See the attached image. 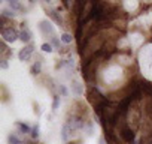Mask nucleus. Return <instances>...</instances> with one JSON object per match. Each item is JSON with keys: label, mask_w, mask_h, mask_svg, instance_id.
<instances>
[{"label": "nucleus", "mask_w": 152, "mask_h": 144, "mask_svg": "<svg viewBox=\"0 0 152 144\" xmlns=\"http://www.w3.org/2000/svg\"><path fill=\"white\" fill-rule=\"evenodd\" d=\"M103 42H104V38H103V36H100V35H93V36L87 41V45H85V50H84V57H85V59L91 57L96 51H99V50L102 48Z\"/></svg>", "instance_id": "nucleus-1"}, {"label": "nucleus", "mask_w": 152, "mask_h": 144, "mask_svg": "<svg viewBox=\"0 0 152 144\" xmlns=\"http://www.w3.org/2000/svg\"><path fill=\"white\" fill-rule=\"evenodd\" d=\"M88 101H90V104L93 105V107H99V105H102L106 99H104V96L97 90V89H90L88 90Z\"/></svg>", "instance_id": "nucleus-2"}, {"label": "nucleus", "mask_w": 152, "mask_h": 144, "mask_svg": "<svg viewBox=\"0 0 152 144\" xmlns=\"http://www.w3.org/2000/svg\"><path fill=\"white\" fill-rule=\"evenodd\" d=\"M2 38L5 42H15L17 39H20V32H17L12 27H3L2 29Z\"/></svg>", "instance_id": "nucleus-3"}, {"label": "nucleus", "mask_w": 152, "mask_h": 144, "mask_svg": "<svg viewBox=\"0 0 152 144\" xmlns=\"http://www.w3.org/2000/svg\"><path fill=\"white\" fill-rule=\"evenodd\" d=\"M33 51H34V47H33V45H27V47H24V48L18 53V59H20L21 62H27V60H30Z\"/></svg>", "instance_id": "nucleus-4"}, {"label": "nucleus", "mask_w": 152, "mask_h": 144, "mask_svg": "<svg viewBox=\"0 0 152 144\" xmlns=\"http://www.w3.org/2000/svg\"><path fill=\"white\" fill-rule=\"evenodd\" d=\"M116 104H112V105H109V107H104V111H103V117H104V120H109V122H112V119H113V116L116 114Z\"/></svg>", "instance_id": "nucleus-5"}, {"label": "nucleus", "mask_w": 152, "mask_h": 144, "mask_svg": "<svg viewBox=\"0 0 152 144\" xmlns=\"http://www.w3.org/2000/svg\"><path fill=\"white\" fill-rule=\"evenodd\" d=\"M39 29H40V32H42L43 35H54V33H55L54 26H52L49 21H46V20L39 23Z\"/></svg>", "instance_id": "nucleus-6"}, {"label": "nucleus", "mask_w": 152, "mask_h": 144, "mask_svg": "<svg viewBox=\"0 0 152 144\" xmlns=\"http://www.w3.org/2000/svg\"><path fill=\"white\" fill-rule=\"evenodd\" d=\"M20 39L24 42V44H27V42H30L31 41V32L26 27V29H23L21 32H20Z\"/></svg>", "instance_id": "nucleus-7"}, {"label": "nucleus", "mask_w": 152, "mask_h": 144, "mask_svg": "<svg viewBox=\"0 0 152 144\" xmlns=\"http://www.w3.org/2000/svg\"><path fill=\"white\" fill-rule=\"evenodd\" d=\"M72 92H73L76 96H81V95L84 93V87H82V84L78 83V81H73V83H72Z\"/></svg>", "instance_id": "nucleus-8"}, {"label": "nucleus", "mask_w": 152, "mask_h": 144, "mask_svg": "<svg viewBox=\"0 0 152 144\" xmlns=\"http://www.w3.org/2000/svg\"><path fill=\"white\" fill-rule=\"evenodd\" d=\"M15 126L20 129V132H23V134H28V132H31V129H30V126L28 125H26V123H21V122H15Z\"/></svg>", "instance_id": "nucleus-9"}, {"label": "nucleus", "mask_w": 152, "mask_h": 144, "mask_svg": "<svg viewBox=\"0 0 152 144\" xmlns=\"http://www.w3.org/2000/svg\"><path fill=\"white\" fill-rule=\"evenodd\" d=\"M9 6L12 8V11H23V5L20 2H17V0H9Z\"/></svg>", "instance_id": "nucleus-10"}, {"label": "nucleus", "mask_w": 152, "mask_h": 144, "mask_svg": "<svg viewBox=\"0 0 152 144\" xmlns=\"http://www.w3.org/2000/svg\"><path fill=\"white\" fill-rule=\"evenodd\" d=\"M61 42L63 44H72V41H73V36L70 35V33H67V32H64L63 35H61Z\"/></svg>", "instance_id": "nucleus-11"}, {"label": "nucleus", "mask_w": 152, "mask_h": 144, "mask_svg": "<svg viewBox=\"0 0 152 144\" xmlns=\"http://www.w3.org/2000/svg\"><path fill=\"white\" fill-rule=\"evenodd\" d=\"M40 68H42V63H40V62H36V63L31 66V74H33V75H39V74H40Z\"/></svg>", "instance_id": "nucleus-12"}, {"label": "nucleus", "mask_w": 152, "mask_h": 144, "mask_svg": "<svg viewBox=\"0 0 152 144\" xmlns=\"http://www.w3.org/2000/svg\"><path fill=\"white\" fill-rule=\"evenodd\" d=\"M61 140H63L64 143H67V141H69V128H67L66 125L61 128Z\"/></svg>", "instance_id": "nucleus-13"}, {"label": "nucleus", "mask_w": 152, "mask_h": 144, "mask_svg": "<svg viewBox=\"0 0 152 144\" xmlns=\"http://www.w3.org/2000/svg\"><path fill=\"white\" fill-rule=\"evenodd\" d=\"M8 144H21V140L18 137H15L14 134L8 135Z\"/></svg>", "instance_id": "nucleus-14"}, {"label": "nucleus", "mask_w": 152, "mask_h": 144, "mask_svg": "<svg viewBox=\"0 0 152 144\" xmlns=\"http://www.w3.org/2000/svg\"><path fill=\"white\" fill-rule=\"evenodd\" d=\"M15 15H17V12H15V11H11V9H3V12H2V17H3V18H6V17L14 18Z\"/></svg>", "instance_id": "nucleus-15"}, {"label": "nucleus", "mask_w": 152, "mask_h": 144, "mask_svg": "<svg viewBox=\"0 0 152 144\" xmlns=\"http://www.w3.org/2000/svg\"><path fill=\"white\" fill-rule=\"evenodd\" d=\"M40 50H42L43 53H52V51H54V48H52V45H51L49 42H45V44H42Z\"/></svg>", "instance_id": "nucleus-16"}, {"label": "nucleus", "mask_w": 152, "mask_h": 144, "mask_svg": "<svg viewBox=\"0 0 152 144\" xmlns=\"http://www.w3.org/2000/svg\"><path fill=\"white\" fill-rule=\"evenodd\" d=\"M58 107H60V96H54V102H52V110L54 111H57L58 110Z\"/></svg>", "instance_id": "nucleus-17"}, {"label": "nucleus", "mask_w": 152, "mask_h": 144, "mask_svg": "<svg viewBox=\"0 0 152 144\" xmlns=\"http://www.w3.org/2000/svg\"><path fill=\"white\" fill-rule=\"evenodd\" d=\"M39 137V125H36V126H33V129H31V138H37Z\"/></svg>", "instance_id": "nucleus-18"}, {"label": "nucleus", "mask_w": 152, "mask_h": 144, "mask_svg": "<svg viewBox=\"0 0 152 144\" xmlns=\"http://www.w3.org/2000/svg\"><path fill=\"white\" fill-rule=\"evenodd\" d=\"M0 68H2V69H8L9 68L8 59H2V60H0Z\"/></svg>", "instance_id": "nucleus-19"}, {"label": "nucleus", "mask_w": 152, "mask_h": 144, "mask_svg": "<svg viewBox=\"0 0 152 144\" xmlns=\"http://www.w3.org/2000/svg\"><path fill=\"white\" fill-rule=\"evenodd\" d=\"M51 45H54L55 48H60V39L57 36H52V41H51Z\"/></svg>", "instance_id": "nucleus-20"}, {"label": "nucleus", "mask_w": 152, "mask_h": 144, "mask_svg": "<svg viewBox=\"0 0 152 144\" xmlns=\"http://www.w3.org/2000/svg\"><path fill=\"white\" fill-rule=\"evenodd\" d=\"M60 90H61V93H63L64 96H67V89H66L64 86H60Z\"/></svg>", "instance_id": "nucleus-21"}, {"label": "nucleus", "mask_w": 152, "mask_h": 144, "mask_svg": "<svg viewBox=\"0 0 152 144\" xmlns=\"http://www.w3.org/2000/svg\"><path fill=\"white\" fill-rule=\"evenodd\" d=\"M33 107H34V113H36V114H40V110H39V105H37V104H33Z\"/></svg>", "instance_id": "nucleus-22"}, {"label": "nucleus", "mask_w": 152, "mask_h": 144, "mask_svg": "<svg viewBox=\"0 0 152 144\" xmlns=\"http://www.w3.org/2000/svg\"><path fill=\"white\" fill-rule=\"evenodd\" d=\"M99 144H107L106 140H104V137H100V138H99Z\"/></svg>", "instance_id": "nucleus-23"}, {"label": "nucleus", "mask_w": 152, "mask_h": 144, "mask_svg": "<svg viewBox=\"0 0 152 144\" xmlns=\"http://www.w3.org/2000/svg\"><path fill=\"white\" fill-rule=\"evenodd\" d=\"M69 144H78V143H76V141H75V143H69Z\"/></svg>", "instance_id": "nucleus-24"}]
</instances>
